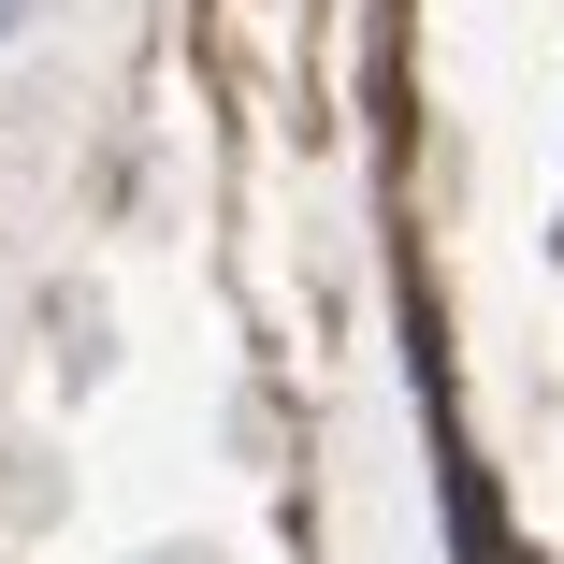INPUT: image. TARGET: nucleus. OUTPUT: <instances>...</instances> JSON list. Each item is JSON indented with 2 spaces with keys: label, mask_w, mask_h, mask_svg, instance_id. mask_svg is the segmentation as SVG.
Here are the masks:
<instances>
[{
  "label": "nucleus",
  "mask_w": 564,
  "mask_h": 564,
  "mask_svg": "<svg viewBox=\"0 0 564 564\" xmlns=\"http://www.w3.org/2000/svg\"><path fill=\"white\" fill-rule=\"evenodd\" d=\"M15 30H30V0H0V44H15Z\"/></svg>",
  "instance_id": "f257e3e1"
}]
</instances>
